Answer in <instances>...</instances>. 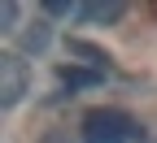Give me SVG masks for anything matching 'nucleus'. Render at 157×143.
Here are the masks:
<instances>
[{
    "instance_id": "1",
    "label": "nucleus",
    "mask_w": 157,
    "mask_h": 143,
    "mask_svg": "<svg viewBox=\"0 0 157 143\" xmlns=\"http://www.w3.org/2000/svg\"><path fill=\"white\" fill-rule=\"evenodd\" d=\"M140 121L127 117L122 109H92L83 117V143H140Z\"/></svg>"
},
{
    "instance_id": "2",
    "label": "nucleus",
    "mask_w": 157,
    "mask_h": 143,
    "mask_svg": "<svg viewBox=\"0 0 157 143\" xmlns=\"http://www.w3.org/2000/svg\"><path fill=\"white\" fill-rule=\"evenodd\" d=\"M22 95H26V65L17 52H5L0 56V109H13Z\"/></svg>"
},
{
    "instance_id": "3",
    "label": "nucleus",
    "mask_w": 157,
    "mask_h": 143,
    "mask_svg": "<svg viewBox=\"0 0 157 143\" xmlns=\"http://www.w3.org/2000/svg\"><path fill=\"white\" fill-rule=\"evenodd\" d=\"M122 0H96V5H83L78 9V17H87V22H118L122 17Z\"/></svg>"
},
{
    "instance_id": "4",
    "label": "nucleus",
    "mask_w": 157,
    "mask_h": 143,
    "mask_svg": "<svg viewBox=\"0 0 157 143\" xmlns=\"http://www.w3.org/2000/svg\"><path fill=\"white\" fill-rule=\"evenodd\" d=\"M48 39H52V30H48L44 22H35L31 30H22V52H44Z\"/></svg>"
},
{
    "instance_id": "5",
    "label": "nucleus",
    "mask_w": 157,
    "mask_h": 143,
    "mask_svg": "<svg viewBox=\"0 0 157 143\" xmlns=\"http://www.w3.org/2000/svg\"><path fill=\"white\" fill-rule=\"evenodd\" d=\"M70 52H74V56H87V65H96V70L109 65V56L96 48V44H83V39H70Z\"/></svg>"
},
{
    "instance_id": "6",
    "label": "nucleus",
    "mask_w": 157,
    "mask_h": 143,
    "mask_svg": "<svg viewBox=\"0 0 157 143\" xmlns=\"http://www.w3.org/2000/svg\"><path fill=\"white\" fill-rule=\"evenodd\" d=\"M61 78L70 87H96V83H101V70H66Z\"/></svg>"
},
{
    "instance_id": "7",
    "label": "nucleus",
    "mask_w": 157,
    "mask_h": 143,
    "mask_svg": "<svg viewBox=\"0 0 157 143\" xmlns=\"http://www.w3.org/2000/svg\"><path fill=\"white\" fill-rule=\"evenodd\" d=\"M44 13H52V17H70V13H78V5H70V0H44Z\"/></svg>"
},
{
    "instance_id": "8",
    "label": "nucleus",
    "mask_w": 157,
    "mask_h": 143,
    "mask_svg": "<svg viewBox=\"0 0 157 143\" xmlns=\"http://www.w3.org/2000/svg\"><path fill=\"white\" fill-rule=\"evenodd\" d=\"M17 5H0V30H17Z\"/></svg>"
}]
</instances>
